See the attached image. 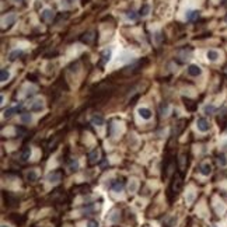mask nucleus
Returning a JSON list of instances; mask_svg holds the SVG:
<instances>
[{"label": "nucleus", "instance_id": "obj_1", "mask_svg": "<svg viewBox=\"0 0 227 227\" xmlns=\"http://www.w3.org/2000/svg\"><path fill=\"white\" fill-rule=\"evenodd\" d=\"M181 189H182V174L175 172L174 177H172L171 184H170V188H168V195L177 196L178 193L181 192Z\"/></svg>", "mask_w": 227, "mask_h": 227}, {"label": "nucleus", "instance_id": "obj_2", "mask_svg": "<svg viewBox=\"0 0 227 227\" xmlns=\"http://www.w3.org/2000/svg\"><path fill=\"white\" fill-rule=\"evenodd\" d=\"M196 128H198L199 132L205 133L210 129V124H209V121L206 118H198V121H196Z\"/></svg>", "mask_w": 227, "mask_h": 227}, {"label": "nucleus", "instance_id": "obj_3", "mask_svg": "<svg viewBox=\"0 0 227 227\" xmlns=\"http://www.w3.org/2000/svg\"><path fill=\"white\" fill-rule=\"evenodd\" d=\"M53 17H55V11L52 8H44L42 13H41V18L44 21H52Z\"/></svg>", "mask_w": 227, "mask_h": 227}, {"label": "nucleus", "instance_id": "obj_4", "mask_svg": "<svg viewBox=\"0 0 227 227\" xmlns=\"http://www.w3.org/2000/svg\"><path fill=\"white\" fill-rule=\"evenodd\" d=\"M48 181L50 182V184H55V182H59L62 180V172L61 171H52L48 174Z\"/></svg>", "mask_w": 227, "mask_h": 227}, {"label": "nucleus", "instance_id": "obj_5", "mask_svg": "<svg viewBox=\"0 0 227 227\" xmlns=\"http://www.w3.org/2000/svg\"><path fill=\"white\" fill-rule=\"evenodd\" d=\"M201 73H202V69L199 67L198 65H189V66H188V74H189V76L196 77Z\"/></svg>", "mask_w": 227, "mask_h": 227}, {"label": "nucleus", "instance_id": "obj_6", "mask_svg": "<svg viewBox=\"0 0 227 227\" xmlns=\"http://www.w3.org/2000/svg\"><path fill=\"white\" fill-rule=\"evenodd\" d=\"M16 20H17V16L14 13L8 14L7 17H6L4 20H3V24H4V27H7V28H10L13 24H16Z\"/></svg>", "mask_w": 227, "mask_h": 227}, {"label": "nucleus", "instance_id": "obj_7", "mask_svg": "<svg viewBox=\"0 0 227 227\" xmlns=\"http://www.w3.org/2000/svg\"><path fill=\"white\" fill-rule=\"evenodd\" d=\"M137 114H139L140 118L146 119V121H147V119H150L151 115H153V114H151V111H150L149 108H139V109H137Z\"/></svg>", "mask_w": 227, "mask_h": 227}, {"label": "nucleus", "instance_id": "obj_8", "mask_svg": "<svg viewBox=\"0 0 227 227\" xmlns=\"http://www.w3.org/2000/svg\"><path fill=\"white\" fill-rule=\"evenodd\" d=\"M31 111H34V112H40V111H42V108H44V103L41 100H35L34 103H31Z\"/></svg>", "mask_w": 227, "mask_h": 227}, {"label": "nucleus", "instance_id": "obj_9", "mask_svg": "<svg viewBox=\"0 0 227 227\" xmlns=\"http://www.w3.org/2000/svg\"><path fill=\"white\" fill-rule=\"evenodd\" d=\"M198 17H199L198 10H188L187 13H185V18H187L188 21H193V20H196Z\"/></svg>", "mask_w": 227, "mask_h": 227}, {"label": "nucleus", "instance_id": "obj_10", "mask_svg": "<svg viewBox=\"0 0 227 227\" xmlns=\"http://www.w3.org/2000/svg\"><path fill=\"white\" fill-rule=\"evenodd\" d=\"M98 159H100V150H98V149H94V150L88 154V161H90V164H94L98 161Z\"/></svg>", "mask_w": 227, "mask_h": 227}, {"label": "nucleus", "instance_id": "obj_11", "mask_svg": "<svg viewBox=\"0 0 227 227\" xmlns=\"http://www.w3.org/2000/svg\"><path fill=\"white\" fill-rule=\"evenodd\" d=\"M219 52L217 50H214V49H209L208 50V53H206V58L209 59L210 62H216L217 59H219Z\"/></svg>", "mask_w": 227, "mask_h": 227}, {"label": "nucleus", "instance_id": "obj_12", "mask_svg": "<svg viewBox=\"0 0 227 227\" xmlns=\"http://www.w3.org/2000/svg\"><path fill=\"white\" fill-rule=\"evenodd\" d=\"M219 124H220V126L222 128H224L226 125H227V108H224L222 111V114H220V116H219Z\"/></svg>", "mask_w": 227, "mask_h": 227}, {"label": "nucleus", "instance_id": "obj_13", "mask_svg": "<svg viewBox=\"0 0 227 227\" xmlns=\"http://www.w3.org/2000/svg\"><path fill=\"white\" fill-rule=\"evenodd\" d=\"M212 172V166L209 163H205L201 166V174L205 175V177H208V175H210Z\"/></svg>", "mask_w": 227, "mask_h": 227}, {"label": "nucleus", "instance_id": "obj_14", "mask_svg": "<svg viewBox=\"0 0 227 227\" xmlns=\"http://www.w3.org/2000/svg\"><path fill=\"white\" fill-rule=\"evenodd\" d=\"M20 108H21V105H18V107H11V108L6 109V111H4V118H10V116H13L16 112L20 111Z\"/></svg>", "mask_w": 227, "mask_h": 227}, {"label": "nucleus", "instance_id": "obj_15", "mask_svg": "<svg viewBox=\"0 0 227 227\" xmlns=\"http://www.w3.org/2000/svg\"><path fill=\"white\" fill-rule=\"evenodd\" d=\"M91 124L95 125V126H103L104 125V118L101 115H94L91 118Z\"/></svg>", "mask_w": 227, "mask_h": 227}, {"label": "nucleus", "instance_id": "obj_16", "mask_svg": "<svg viewBox=\"0 0 227 227\" xmlns=\"http://www.w3.org/2000/svg\"><path fill=\"white\" fill-rule=\"evenodd\" d=\"M20 56H23V50L21 49H14L10 52V55H8V59L10 61H16V59H18Z\"/></svg>", "mask_w": 227, "mask_h": 227}, {"label": "nucleus", "instance_id": "obj_17", "mask_svg": "<svg viewBox=\"0 0 227 227\" xmlns=\"http://www.w3.org/2000/svg\"><path fill=\"white\" fill-rule=\"evenodd\" d=\"M29 157H31V147H25V149L23 150V153H21V156H20V159H21V161H28Z\"/></svg>", "mask_w": 227, "mask_h": 227}, {"label": "nucleus", "instance_id": "obj_18", "mask_svg": "<svg viewBox=\"0 0 227 227\" xmlns=\"http://www.w3.org/2000/svg\"><path fill=\"white\" fill-rule=\"evenodd\" d=\"M124 185H125L124 181H115L111 185V188H112V191H115V192H121L122 188H124Z\"/></svg>", "mask_w": 227, "mask_h": 227}, {"label": "nucleus", "instance_id": "obj_19", "mask_svg": "<svg viewBox=\"0 0 227 227\" xmlns=\"http://www.w3.org/2000/svg\"><path fill=\"white\" fill-rule=\"evenodd\" d=\"M92 40H94V32H87V34H84L82 37V42L84 44H90Z\"/></svg>", "mask_w": 227, "mask_h": 227}, {"label": "nucleus", "instance_id": "obj_20", "mask_svg": "<svg viewBox=\"0 0 227 227\" xmlns=\"http://www.w3.org/2000/svg\"><path fill=\"white\" fill-rule=\"evenodd\" d=\"M8 79H10V71H8L7 69H2V71H0V80L4 83V82H7Z\"/></svg>", "mask_w": 227, "mask_h": 227}, {"label": "nucleus", "instance_id": "obj_21", "mask_svg": "<svg viewBox=\"0 0 227 227\" xmlns=\"http://www.w3.org/2000/svg\"><path fill=\"white\" fill-rule=\"evenodd\" d=\"M149 13H150V6H149V4H143L142 7H140V10H139V14L142 17H146V16H149Z\"/></svg>", "mask_w": 227, "mask_h": 227}, {"label": "nucleus", "instance_id": "obj_22", "mask_svg": "<svg viewBox=\"0 0 227 227\" xmlns=\"http://www.w3.org/2000/svg\"><path fill=\"white\" fill-rule=\"evenodd\" d=\"M168 112H170V105L167 103H163L160 105V114L163 116H167V115H168Z\"/></svg>", "mask_w": 227, "mask_h": 227}, {"label": "nucleus", "instance_id": "obj_23", "mask_svg": "<svg viewBox=\"0 0 227 227\" xmlns=\"http://www.w3.org/2000/svg\"><path fill=\"white\" fill-rule=\"evenodd\" d=\"M184 101H185V107H187L188 109H191V111H193V109L196 108V104H195V101H192V100H189V98H184Z\"/></svg>", "mask_w": 227, "mask_h": 227}, {"label": "nucleus", "instance_id": "obj_24", "mask_svg": "<svg viewBox=\"0 0 227 227\" xmlns=\"http://www.w3.org/2000/svg\"><path fill=\"white\" fill-rule=\"evenodd\" d=\"M27 180H28L29 182H35V181L38 180V174L34 171V170H31V171L27 174Z\"/></svg>", "mask_w": 227, "mask_h": 227}, {"label": "nucleus", "instance_id": "obj_25", "mask_svg": "<svg viewBox=\"0 0 227 227\" xmlns=\"http://www.w3.org/2000/svg\"><path fill=\"white\" fill-rule=\"evenodd\" d=\"M111 59V49H105L103 52V63H107Z\"/></svg>", "mask_w": 227, "mask_h": 227}, {"label": "nucleus", "instance_id": "obj_26", "mask_svg": "<svg viewBox=\"0 0 227 227\" xmlns=\"http://www.w3.org/2000/svg\"><path fill=\"white\" fill-rule=\"evenodd\" d=\"M214 111H216V107L212 105V104H209V105H205V108H203V112L206 114V115H210V114H213Z\"/></svg>", "mask_w": 227, "mask_h": 227}, {"label": "nucleus", "instance_id": "obj_27", "mask_svg": "<svg viewBox=\"0 0 227 227\" xmlns=\"http://www.w3.org/2000/svg\"><path fill=\"white\" fill-rule=\"evenodd\" d=\"M217 163H219L222 167L227 166V159H226L224 154H219V156H217Z\"/></svg>", "mask_w": 227, "mask_h": 227}, {"label": "nucleus", "instance_id": "obj_28", "mask_svg": "<svg viewBox=\"0 0 227 227\" xmlns=\"http://www.w3.org/2000/svg\"><path fill=\"white\" fill-rule=\"evenodd\" d=\"M126 18L130 20V21H135V20L137 18V14L133 10H128L126 11Z\"/></svg>", "mask_w": 227, "mask_h": 227}, {"label": "nucleus", "instance_id": "obj_29", "mask_svg": "<svg viewBox=\"0 0 227 227\" xmlns=\"http://www.w3.org/2000/svg\"><path fill=\"white\" fill-rule=\"evenodd\" d=\"M32 119L31 114H21V122L23 124H29Z\"/></svg>", "mask_w": 227, "mask_h": 227}, {"label": "nucleus", "instance_id": "obj_30", "mask_svg": "<svg viewBox=\"0 0 227 227\" xmlns=\"http://www.w3.org/2000/svg\"><path fill=\"white\" fill-rule=\"evenodd\" d=\"M77 168H79V161L73 159L70 161V164H69V170H70V171H76Z\"/></svg>", "mask_w": 227, "mask_h": 227}, {"label": "nucleus", "instance_id": "obj_31", "mask_svg": "<svg viewBox=\"0 0 227 227\" xmlns=\"http://www.w3.org/2000/svg\"><path fill=\"white\" fill-rule=\"evenodd\" d=\"M118 220H119V214H118V212L114 210L112 213H111V216H109V222L115 223V222H118Z\"/></svg>", "mask_w": 227, "mask_h": 227}, {"label": "nucleus", "instance_id": "obj_32", "mask_svg": "<svg viewBox=\"0 0 227 227\" xmlns=\"http://www.w3.org/2000/svg\"><path fill=\"white\" fill-rule=\"evenodd\" d=\"M136 188H137L136 181H130V184H129V192H135Z\"/></svg>", "mask_w": 227, "mask_h": 227}, {"label": "nucleus", "instance_id": "obj_33", "mask_svg": "<svg viewBox=\"0 0 227 227\" xmlns=\"http://www.w3.org/2000/svg\"><path fill=\"white\" fill-rule=\"evenodd\" d=\"M35 92H37V87H34V86H32V87H29V88H28V91L25 92V95H27V97H29V95L35 94Z\"/></svg>", "mask_w": 227, "mask_h": 227}, {"label": "nucleus", "instance_id": "obj_34", "mask_svg": "<svg viewBox=\"0 0 227 227\" xmlns=\"http://www.w3.org/2000/svg\"><path fill=\"white\" fill-rule=\"evenodd\" d=\"M87 227H98V223L95 222V220H90V222L87 223Z\"/></svg>", "mask_w": 227, "mask_h": 227}, {"label": "nucleus", "instance_id": "obj_35", "mask_svg": "<svg viewBox=\"0 0 227 227\" xmlns=\"http://www.w3.org/2000/svg\"><path fill=\"white\" fill-rule=\"evenodd\" d=\"M154 40H156L157 42H160V41H161V32L160 31H157L156 34H154Z\"/></svg>", "mask_w": 227, "mask_h": 227}, {"label": "nucleus", "instance_id": "obj_36", "mask_svg": "<svg viewBox=\"0 0 227 227\" xmlns=\"http://www.w3.org/2000/svg\"><path fill=\"white\" fill-rule=\"evenodd\" d=\"M192 201H193V193L189 192V193H188V196H187V202H188V203H191Z\"/></svg>", "mask_w": 227, "mask_h": 227}, {"label": "nucleus", "instance_id": "obj_37", "mask_svg": "<svg viewBox=\"0 0 227 227\" xmlns=\"http://www.w3.org/2000/svg\"><path fill=\"white\" fill-rule=\"evenodd\" d=\"M16 130H17V133H18V135H23V133L25 132V130L21 129V128H16Z\"/></svg>", "mask_w": 227, "mask_h": 227}, {"label": "nucleus", "instance_id": "obj_38", "mask_svg": "<svg viewBox=\"0 0 227 227\" xmlns=\"http://www.w3.org/2000/svg\"><path fill=\"white\" fill-rule=\"evenodd\" d=\"M223 6H224V7H227V0H223Z\"/></svg>", "mask_w": 227, "mask_h": 227}, {"label": "nucleus", "instance_id": "obj_39", "mask_svg": "<svg viewBox=\"0 0 227 227\" xmlns=\"http://www.w3.org/2000/svg\"><path fill=\"white\" fill-rule=\"evenodd\" d=\"M14 2H17V3H18V2H23V0H14Z\"/></svg>", "mask_w": 227, "mask_h": 227}, {"label": "nucleus", "instance_id": "obj_40", "mask_svg": "<svg viewBox=\"0 0 227 227\" xmlns=\"http://www.w3.org/2000/svg\"><path fill=\"white\" fill-rule=\"evenodd\" d=\"M2 227H8V226H6V224H3V226H2Z\"/></svg>", "mask_w": 227, "mask_h": 227}]
</instances>
